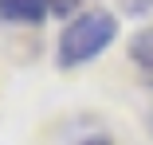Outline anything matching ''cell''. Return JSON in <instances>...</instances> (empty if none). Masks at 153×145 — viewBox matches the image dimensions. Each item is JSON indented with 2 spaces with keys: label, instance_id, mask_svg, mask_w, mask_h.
<instances>
[{
  "label": "cell",
  "instance_id": "cell-1",
  "mask_svg": "<svg viewBox=\"0 0 153 145\" xmlns=\"http://www.w3.org/2000/svg\"><path fill=\"white\" fill-rule=\"evenodd\" d=\"M114 36H118L114 12H106V8L79 12V16L63 27V36H59L55 59H59V67H63V71L82 67V63H90V59H98V55L114 43Z\"/></svg>",
  "mask_w": 153,
  "mask_h": 145
},
{
  "label": "cell",
  "instance_id": "cell-2",
  "mask_svg": "<svg viewBox=\"0 0 153 145\" xmlns=\"http://www.w3.org/2000/svg\"><path fill=\"white\" fill-rule=\"evenodd\" d=\"M51 12V0H0V24H20L36 27Z\"/></svg>",
  "mask_w": 153,
  "mask_h": 145
},
{
  "label": "cell",
  "instance_id": "cell-3",
  "mask_svg": "<svg viewBox=\"0 0 153 145\" xmlns=\"http://www.w3.org/2000/svg\"><path fill=\"white\" fill-rule=\"evenodd\" d=\"M130 63H134L137 78L145 86H153V27H141L130 39Z\"/></svg>",
  "mask_w": 153,
  "mask_h": 145
},
{
  "label": "cell",
  "instance_id": "cell-4",
  "mask_svg": "<svg viewBox=\"0 0 153 145\" xmlns=\"http://www.w3.org/2000/svg\"><path fill=\"white\" fill-rule=\"evenodd\" d=\"M79 4H86V0H51V12L55 16H71Z\"/></svg>",
  "mask_w": 153,
  "mask_h": 145
},
{
  "label": "cell",
  "instance_id": "cell-5",
  "mask_svg": "<svg viewBox=\"0 0 153 145\" xmlns=\"http://www.w3.org/2000/svg\"><path fill=\"white\" fill-rule=\"evenodd\" d=\"M122 4H126V12H149L153 0H122Z\"/></svg>",
  "mask_w": 153,
  "mask_h": 145
},
{
  "label": "cell",
  "instance_id": "cell-6",
  "mask_svg": "<svg viewBox=\"0 0 153 145\" xmlns=\"http://www.w3.org/2000/svg\"><path fill=\"white\" fill-rule=\"evenodd\" d=\"M82 145H110V137H102V133H94V137H86Z\"/></svg>",
  "mask_w": 153,
  "mask_h": 145
},
{
  "label": "cell",
  "instance_id": "cell-7",
  "mask_svg": "<svg viewBox=\"0 0 153 145\" xmlns=\"http://www.w3.org/2000/svg\"><path fill=\"white\" fill-rule=\"evenodd\" d=\"M149 133H153V110H149Z\"/></svg>",
  "mask_w": 153,
  "mask_h": 145
}]
</instances>
